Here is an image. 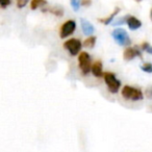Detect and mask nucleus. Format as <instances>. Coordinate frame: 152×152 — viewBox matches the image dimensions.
I'll return each instance as SVG.
<instances>
[{
	"mask_svg": "<svg viewBox=\"0 0 152 152\" xmlns=\"http://www.w3.org/2000/svg\"><path fill=\"white\" fill-rule=\"evenodd\" d=\"M121 94H122L124 99L132 100V101H140V100H143L144 98L143 92L140 89H137V88L131 87V86H125V87H123Z\"/></svg>",
	"mask_w": 152,
	"mask_h": 152,
	"instance_id": "1",
	"label": "nucleus"
},
{
	"mask_svg": "<svg viewBox=\"0 0 152 152\" xmlns=\"http://www.w3.org/2000/svg\"><path fill=\"white\" fill-rule=\"evenodd\" d=\"M103 79H104V81H105V85H106V87H107L110 93H112V94L118 93L121 87V81L117 78L114 73H110V72H105V73H103Z\"/></svg>",
	"mask_w": 152,
	"mask_h": 152,
	"instance_id": "2",
	"label": "nucleus"
},
{
	"mask_svg": "<svg viewBox=\"0 0 152 152\" xmlns=\"http://www.w3.org/2000/svg\"><path fill=\"white\" fill-rule=\"evenodd\" d=\"M78 66L83 75H88L91 72L92 58L90 54L86 51H83L78 54Z\"/></svg>",
	"mask_w": 152,
	"mask_h": 152,
	"instance_id": "3",
	"label": "nucleus"
},
{
	"mask_svg": "<svg viewBox=\"0 0 152 152\" xmlns=\"http://www.w3.org/2000/svg\"><path fill=\"white\" fill-rule=\"evenodd\" d=\"M112 37L116 41L117 44L120 45V46H128L131 43L130 38H129L128 34L124 28H116L112 32Z\"/></svg>",
	"mask_w": 152,
	"mask_h": 152,
	"instance_id": "4",
	"label": "nucleus"
},
{
	"mask_svg": "<svg viewBox=\"0 0 152 152\" xmlns=\"http://www.w3.org/2000/svg\"><path fill=\"white\" fill-rule=\"evenodd\" d=\"M81 47H83V43H81L78 39H70V40L66 41V42L64 43V48H65L72 56L78 55L81 51Z\"/></svg>",
	"mask_w": 152,
	"mask_h": 152,
	"instance_id": "5",
	"label": "nucleus"
},
{
	"mask_svg": "<svg viewBox=\"0 0 152 152\" xmlns=\"http://www.w3.org/2000/svg\"><path fill=\"white\" fill-rule=\"evenodd\" d=\"M76 29V22L74 20H68L66 21L63 25L61 26V30H59V37L61 39H65L67 37L71 36Z\"/></svg>",
	"mask_w": 152,
	"mask_h": 152,
	"instance_id": "6",
	"label": "nucleus"
},
{
	"mask_svg": "<svg viewBox=\"0 0 152 152\" xmlns=\"http://www.w3.org/2000/svg\"><path fill=\"white\" fill-rule=\"evenodd\" d=\"M134 57H141L142 58V52L134 47H127L123 52V58L125 61H131Z\"/></svg>",
	"mask_w": 152,
	"mask_h": 152,
	"instance_id": "7",
	"label": "nucleus"
},
{
	"mask_svg": "<svg viewBox=\"0 0 152 152\" xmlns=\"http://www.w3.org/2000/svg\"><path fill=\"white\" fill-rule=\"evenodd\" d=\"M80 25H81V29H83V32L86 34V36L90 37L95 32V28H94L93 24L91 22H89L86 19H81L80 20Z\"/></svg>",
	"mask_w": 152,
	"mask_h": 152,
	"instance_id": "8",
	"label": "nucleus"
},
{
	"mask_svg": "<svg viewBox=\"0 0 152 152\" xmlns=\"http://www.w3.org/2000/svg\"><path fill=\"white\" fill-rule=\"evenodd\" d=\"M126 24L128 25V28L130 30H137L142 26V22L134 16H127Z\"/></svg>",
	"mask_w": 152,
	"mask_h": 152,
	"instance_id": "9",
	"label": "nucleus"
},
{
	"mask_svg": "<svg viewBox=\"0 0 152 152\" xmlns=\"http://www.w3.org/2000/svg\"><path fill=\"white\" fill-rule=\"evenodd\" d=\"M91 72L95 77L101 78L103 77V70H102V63L100 61H96L94 64H92Z\"/></svg>",
	"mask_w": 152,
	"mask_h": 152,
	"instance_id": "10",
	"label": "nucleus"
},
{
	"mask_svg": "<svg viewBox=\"0 0 152 152\" xmlns=\"http://www.w3.org/2000/svg\"><path fill=\"white\" fill-rule=\"evenodd\" d=\"M119 12H120V7H117L116 9H115V11L113 12V13L110 14L108 17L103 18V19H100L99 21L101 22V23H103L104 25H110V24H112V22H113V20L115 19V17H116V16L119 14Z\"/></svg>",
	"mask_w": 152,
	"mask_h": 152,
	"instance_id": "11",
	"label": "nucleus"
},
{
	"mask_svg": "<svg viewBox=\"0 0 152 152\" xmlns=\"http://www.w3.org/2000/svg\"><path fill=\"white\" fill-rule=\"evenodd\" d=\"M96 41H97V38H96L95 36H90V37H88L85 41H83V46H85L86 48L92 49V48H94V47H95Z\"/></svg>",
	"mask_w": 152,
	"mask_h": 152,
	"instance_id": "12",
	"label": "nucleus"
},
{
	"mask_svg": "<svg viewBox=\"0 0 152 152\" xmlns=\"http://www.w3.org/2000/svg\"><path fill=\"white\" fill-rule=\"evenodd\" d=\"M46 4H47L46 0H30V9L32 11H36V10L43 7Z\"/></svg>",
	"mask_w": 152,
	"mask_h": 152,
	"instance_id": "13",
	"label": "nucleus"
},
{
	"mask_svg": "<svg viewBox=\"0 0 152 152\" xmlns=\"http://www.w3.org/2000/svg\"><path fill=\"white\" fill-rule=\"evenodd\" d=\"M42 12H49V13H51V14H53L54 16H56V17H61V16L64 15V11L63 10H61V9H53V10H51V9H43L42 10Z\"/></svg>",
	"mask_w": 152,
	"mask_h": 152,
	"instance_id": "14",
	"label": "nucleus"
},
{
	"mask_svg": "<svg viewBox=\"0 0 152 152\" xmlns=\"http://www.w3.org/2000/svg\"><path fill=\"white\" fill-rule=\"evenodd\" d=\"M141 49L142 51H145V52L149 53V54H152V46L148 42H144L141 45Z\"/></svg>",
	"mask_w": 152,
	"mask_h": 152,
	"instance_id": "15",
	"label": "nucleus"
},
{
	"mask_svg": "<svg viewBox=\"0 0 152 152\" xmlns=\"http://www.w3.org/2000/svg\"><path fill=\"white\" fill-rule=\"evenodd\" d=\"M141 70L145 73H152V64L151 63H145L141 66Z\"/></svg>",
	"mask_w": 152,
	"mask_h": 152,
	"instance_id": "16",
	"label": "nucleus"
},
{
	"mask_svg": "<svg viewBox=\"0 0 152 152\" xmlns=\"http://www.w3.org/2000/svg\"><path fill=\"white\" fill-rule=\"evenodd\" d=\"M71 7L75 12H77L80 7V0H71Z\"/></svg>",
	"mask_w": 152,
	"mask_h": 152,
	"instance_id": "17",
	"label": "nucleus"
},
{
	"mask_svg": "<svg viewBox=\"0 0 152 152\" xmlns=\"http://www.w3.org/2000/svg\"><path fill=\"white\" fill-rule=\"evenodd\" d=\"M28 1H29V0H17V1H16L17 7L18 9H23V7H25L26 5H27Z\"/></svg>",
	"mask_w": 152,
	"mask_h": 152,
	"instance_id": "18",
	"label": "nucleus"
},
{
	"mask_svg": "<svg viewBox=\"0 0 152 152\" xmlns=\"http://www.w3.org/2000/svg\"><path fill=\"white\" fill-rule=\"evenodd\" d=\"M126 19H127V16H124V17H122L121 19H119V20H117L116 22H115L113 25L114 26H118V25H122V24H124V23H126Z\"/></svg>",
	"mask_w": 152,
	"mask_h": 152,
	"instance_id": "19",
	"label": "nucleus"
},
{
	"mask_svg": "<svg viewBox=\"0 0 152 152\" xmlns=\"http://www.w3.org/2000/svg\"><path fill=\"white\" fill-rule=\"evenodd\" d=\"M11 4V0H0V7L2 9H7Z\"/></svg>",
	"mask_w": 152,
	"mask_h": 152,
	"instance_id": "20",
	"label": "nucleus"
},
{
	"mask_svg": "<svg viewBox=\"0 0 152 152\" xmlns=\"http://www.w3.org/2000/svg\"><path fill=\"white\" fill-rule=\"evenodd\" d=\"M92 4V0H80V5L85 7H88Z\"/></svg>",
	"mask_w": 152,
	"mask_h": 152,
	"instance_id": "21",
	"label": "nucleus"
},
{
	"mask_svg": "<svg viewBox=\"0 0 152 152\" xmlns=\"http://www.w3.org/2000/svg\"><path fill=\"white\" fill-rule=\"evenodd\" d=\"M150 19L152 20V9H151V11H150Z\"/></svg>",
	"mask_w": 152,
	"mask_h": 152,
	"instance_id": "22",
	"label": "nucleus"
},
{
	"mask_svg": "<svg viewBox=\"0 0 152 152\" xmlns=\"http://www.w3.org/2000/svg\"><path fill=\"white\" fill-rule=\"evenodd\" d=\"M134 1H137V2H141L142 0H134Z\"/></svg>",
	"mask_w": 152,
	"mask_h": 152,
	"instance_id": "23",
	"label": "nucleus"
}]
</instances>
